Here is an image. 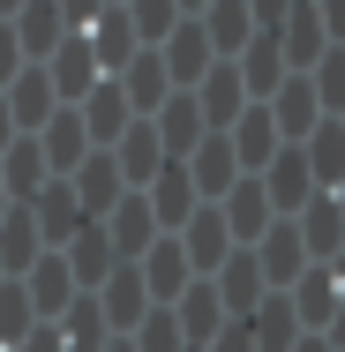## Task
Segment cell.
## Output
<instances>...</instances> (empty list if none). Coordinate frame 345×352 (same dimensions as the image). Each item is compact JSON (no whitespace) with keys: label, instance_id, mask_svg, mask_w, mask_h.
I'll use <instances>...</instances> for the list:
<instances>
[{"label":"cell","instance_id":"ba28073f","mask_svg":"<svg viewBox=\"0 0 345 352\" xmlns=\"http://www.w3.org/2000/svg\"><path fill=\"white\" fill-rule=\"evenodd\" d=\"M331 352H345V315H338V330H331Z\"/></svg>","mask_w":345,"mask_h":352},{"label":"cell","instance_id":"7a4b0ae2","mask_svg":"<svg viewBox=\"0 0 345 352\" xmlns=\"http://www.w3.org/2000/svg\"><path fill=\"white\" fill-rule=\"evenodd\" d=\"M308 120H315V90H308V82H293V90H278V128H293V135H300Z\"/></svg>","mask_w":345,"mask_h":352},{"label":"cell","instance_id":"3957f363","mask_svg":"<svg viewBox=\"0 0 345 352\" xmlns=\"http://www.w3.org/2000/svg\"><path fill=\"white\" fill-rule=\"evenodd\" d=\"M323 150H315V180H323V188H331V180H345V128H323Z\"/></svg>","mask_w":345,"mask_h":352},{"label":"cell","instance_id":"52a82bcc","mask_svg":"<svg viewBox=\"0 0 345 352\" xmlns=\"http://www.w3.org/2000/svg\"><path fill=\"white\" fill-rule=\"evenodd\" d=\"M323 30H331V38H345V0H323Z\"/></svg>","mask_w":345,"mask_h":352},{"label":"cell","instance_id":"8992f818","mask_svg":"<svg viewBox=\"0 0 345 352\" xmlns=\"http://www.w3.org/2000/svg\"><path fill=\"white\" fill-rule=\"evenodd\" d=\"M315 82H323V105H345V53H331L315 68Z\"/></svg>","mask_w":345,"mask_h":352},{"label":"cell","instance_id":"5b68a950","mask_svg":"<svg viewBox=\"0 0 345 352\" xmlns=\"http://www.w3.org/2000/svg\"><path fill=\"white\" fill-rule=\"evenodd\" d=\"M308 180H315V173H308V157H300V150H293V157H285V165H278V173H271V188H278V203H285V195H300V188H308Z\"/></svg>","mask_w":345,"mask_h":352},{"label":"cell","instance_id":"277c9868","mask_svg":"<svg viewBox=\"0 0 345 352\" xmlns=\"http://www.w3.org/2000/svg\"><path fill=\"white\" fill-rule=\"evenodd\" d=\"M285 38H293V60H315V45H323V15H315V8H300V15L285 23Z\"/></svg>","mask_w":345,"mask_h":352},{"label":"cell","instance_id":"6da1fadb","mask_svg":"<svg viewBox=\"0 0 345 352\" xmlns=\"http://www.w3.org/2000/svg\"><path fill=\"white\" fill-rule=\"evenodd\" d=\"M308 232H315V248H338L345 255V203H331V195L308 203Z\"/></svg>","mask_w":345,"mask_h":352}]
</instances>
